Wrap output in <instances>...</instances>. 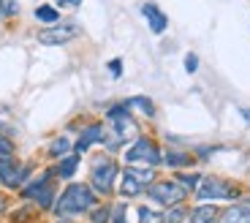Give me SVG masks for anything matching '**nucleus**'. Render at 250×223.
<instances>
[{
	"label": "nucleus",
	"instance_id": "1",
	"mask_svg": "<svg viewBox=\"0 0 250 223\" xmlns=\"http://www.w3.org/2000/svg\"><path fill=\"white\" fill-rule=\"evenodd\" d=\"M95 207V193L93 185H84V182H74L68 185L65 191L57 196V204L55 212L60 218H71V215H79V212H87Z\"/></svg>",
	"mask_w": 250,
	"mask_h": 223
},
{
	"label": "nucleus",
	"instance_id": "2",
	"mask_svg": "<svg viewBox=\"0 0 250 223\" xmlns=\"http://www.w3.org/2000/svg\"><path fill=\"white\" fill-rule=\"evenodd\" d=\"M239 185L223 180V177H215V174H207L201 177L199 185H196V199L199 201H223V199H239Z\"/></svg>",
	"mask_w": 250,
	"mask_h": 223
},
{
	"label": "nucleus",
	"instance_id": "3",
	"mask_svg": "<svg viewBox=\"0 0 250 223\" xmlns=\"http://www.w3.org/2000/svg\"><path fill=\"white\" fill-rule=\"evenodd\" d=\"M147 196L161 207H174V204H182V201H185L188 188L177 180H158V182H150Z\"/></svg>",
	"mask_w": 250,
	"mask_h": 223
},
{
	"label": "nucleus",
	"instance_id": "4",
	"mask_svg": "<svg viewBox=\"0 0 250 223\" xmlns=\"http://www.w3.org/2000/svg\"><path fill=\"white\" fill-rule=\"evenodd\" d=\"M125 161L131 163V166L155 169L158 163L163 161V155H161V150H158V144L152 142V139L142 136V139H136V142L128 147V153H125Z\"/></svg>",
	"mask_w": 250,
	"mask_h": 223
},
{
	"label": "nucleus",
	"instance_id": "5",
	"mask_svg": "<svg viewBox=\"0 0 250 223\" xmlns=\"http://www.w3.org/2000/svg\"><path fill=\"white\" fill-rule=\"evenodd\" d=\"M117 163L112 161V158H98V161L93 163V174H90V185H93V191H98L101 196H109L114 188V180H117Z\"/></svg>",
	"mask_w": 250,
	"mask_h": 223
},
{
	"label": "nucleus",
	"instance_id": "6",
	"mask_svg": "<svg viewBox=\"0 0 250 223\" xmlns=\"http://www.w3.org/2000/svg\"><path fill=\"white\" fill-rule=\"evenodd\" d=\"M150 182H155V172L147 166H128L123 174V185H120V193L123 196H139L142 191L150 188Z\"/></svg>",
	"mask_w": 250,
	"mask_h": 223
},
{
	"label": "nucleus",
	"instance_id": "7",
	"mask_svg": "<svg viewBox=\"0 0 250 223\" xmlns=\"http://www.w3.org/2000/svg\"><path fill=\"white\" fill-rule=\"evenodd\" d=\"M22 196H25V199H30V201H36L38 207H44V210H49V207L55 204V182H52V172L41 174L38 180H33L30 185H25Z\"/></svg>",
	"mask_w": 250,
	"mask_h": 223
},
{
	"label": "nucleus",
	"instance_id": "8",
	"mask_svg": "<svg viewBox=\"0 0 250 223\" xmlns=\"http://www.w3.org/2000/svg\"><path fill=\"white\" fill-rule=\"evenodd\" d=\"M27 172L30 169L22 166V163L14 161V155H6V158H0V182L8 188H19L22 182L27 180Z\"/></svg>",
	"mask_w": 250,
	"mask_h": 223
},
{
	"label": "nucleus",
	"instance_id": "9",
	"mask_svg": "<svg viewBox=\"0 0 250 223\" xmlns=\"http://www.w3.org/2000/svg\"><path fill=\"white\" fill-rule=\"evenodd\" d=\"M76 27L74 25H49V27H44V30L38 33V41L44 44V46H62V44H68L71 38H76Z\"/></svg>",
	"mask_w": 250,
	"mask_h": 223
},
{
	"label": "nucleus",
	"instance_id": "10",
	"mask_svg": "<svg viewBox=\"0 0 250 223\" xmlns=\"http://www.w3.org/2000/svg\"><path fill=\"white\" fill-rule=\"evenodd\" d=\"M142 14H144V19H147V25H150V30L152 33H166V27H169V19H166V14L161 11V8L155 6V3H144L142 6Z\"/></svg>",
	"mask_w": 250,
	"mask_h": 223
},
{
	"label": "nucleus",
	"instance_id": "11",
	"mask_svg": "<svg viewBox=\"0 0 250 223\" xmlns=\"http://www.w3.org/2000/svg\"><path fill=\"white\" fill-rule=\"evenodd\" d=\"M104 136H106L104 125H90V128H84V134L79 136V142L74 144V153H84V150H90L95 142H104Z\"/></svg>",
	"mask_w": 250,
	"mask_h": 223
},
{
	"label": "nucleus",
	"instance_id": "12",
	"mask_svg": "<svg viewBox=\"0 0 250 223\" xmlns=\"http://www.w3.org/2000/svg\"><path fill=\"white\" fill-rule=\"evenodd\" d=\"M218 218H220L218 207L204 204V201H201V207H196V210L188 212V223H215Z\"/></svg>",
	"mask_w": 250,
	"mask_h": 223
},
{
	"label": "nucleus",
	"instance_id": "13",
	"mask_svg": "<svg viewBox=\"0 0 250 223\" xmlns=\"http://www.w3.org/2000/svg\"><path fill=\"white\" fill-rule=\"evenodd\" d=\"M76 169H79V153H71V155H65V158H60V163H57V169L52 174L60 177V180H71L76 174Z\"/></svg>",
	"mask_w": 250,
	"mask_h": 223
},
{
	"label": "nucleus",
	"instance_id": "14",
	"mask_svg": "<svg viewBox=\"0 0 250 223\" xmlns=\"http://www.w3.org/2000/svg\"><path fill=\"white\" fill-rule=\"evenodd\" d=\"M220 223H250V201L234 204L220 215Z\"/></svg>",
	"mask_w": 250,
	"mask_h": 223
},
{
	"label": "nucleus",
	"instance_id": "15",
	"mask_svg": "<svg viewBox=\"0 0 250 223\" xmlns=\"http://www.w3.org/2000/svg\"><path fill=\"white\" fill-rule=\"evenodd\" d=\"M36 19L38 22H46V25H57V22H60V11H57L55 6H38Z\"/></svg>",
	"mask_w": 250,
	"mask_h": 223
},
{
	"label": "nucleus",
	"instance_id": "16",
	"mask_svg": "<svg viewBox=\"0 0 250 223\" xmlns=\"http://www.w3.org/2000/svg\"><path fill=\"white\" fill-rule=\"evenodd\" d=\"M49 155H52V158H65V155H71V142H68V136H57L55 142L49 144Z\"/></svg>",
	"mask_w": 250,
	"mask_h": 223
},
{
	"label": "nucleus",
	"instance_id": "17",
	"mask_svg": "<svg viewBox=\"0 0 250 223\" xmlns=\"http://www.w3.org/2000/svg\"><path fill=\"white\" fill-rule=\"evenodd\" d=\"M163 161L169 163V166H190L193 158L185 153H177V150H169V153H163Z\"/></svg>",
	"mask_w": 250,
	"mask_h": 223
},
{
	"label": "nucleus",
	"instance_id": "18",
	"mask_svg": "<svg viewBox=\"0 0 250 223\" xmlns=\"http://www.w3.org/2000/svg\"><path fill=\"white\" fill-rule=\"evenodd\" d=\"M125 106H136V109L142 112V114H147V117H152V114H155V104H152L150 98H144V95H136V98H131Z\"/></svg>",
	"mask_w": 250,
	"mask_h": 223
},
{
	"label": "nucleus",
	"instance_id": "19",
	"mask_svg": "<svg viewBox=\"0 0 250 223\" xmlns=\"http://www.w3.org/2000/svg\"><path fill=\"white\" fill-rule=\"evenodd\" d=\"M166 215L158 210H150V207H139V223H163Z\"/></svg>",
	"mask_w": 250,
	"mask_h": 223
},
{
	"label": "nucleus",
	"instance_id": "20",
	"mask_svg": "<svg viewBox=\"0 0 250 223\" xmlns=\"http://www.w3.org/2000/svg\"><path fill=\"white\" fill-rule=\"evenodd\" d=\"M163 223H188V210L182 204H174L169 210V215H166V221Z\"/></svg>",
	"mask_w": 250,
	"mask_h": 223
},
{
	"label": "nucleus",
	"instance_id": "21",
	"mask_svg": "<svg viewBox=\"0 0 250 223\" xmlns=\"http://www.w3.org/2000/svg\"><path fill=\"white\" fill-rule=\"evenodd\" d=\"M109 218H112L109 207H93L90 210V223H109Z\"/></svg>",
	"mask_w": 250,
	"mask_h": 223
},
{
	"label": "nucleus",
	"instance_id": "22",
	"mask_svg": "<svg viewBox=\"0 0 250 223\" xmlns=\"http://www.w3.org/2000/svg\"><path fill=\"white\" fill-rule=\"evenodd\" d=\"M201 180V174H177V182H182L185 188H196Z\"/></svg>",
	"mask_w": 250,
	"mask_h": 223
},
{
	"label": "nucleus",
	"instance_id": "23",
	"mask_svg": "<svg viewBox=\"0 0 250 223\" xmlns=\"http://www.w3.org/2000/svg\"><path fill=\"white\" fill-rule=\"evenodd\" d=\"M6 155H14V142L0 134V158H6Z\"/></svg>",
	"mask_w": 250,
	"mask_h": 223
},
{
	"label": "nucleus",
	"instance_id": "24",
	"mask_svg": "<svg viewBox=\"0 0 250 223\" xmlns=\"http://www.w3.org/2000/svg\"><path fill=\"white\" fill-rule=\"evenodd\" d=\"M185 71L188 74H196V71H199V57H196L193 52H188L185 55Z\"/></svg>",
	"mask_w": 250,
	"mask_h": 223
},
{
	"label": "nucleus",
	"instance_id": "25",
	"mask_svg": "<svg viewBox=\"0 0 250 223\" xmlns=\"http://www.w3.org/2000/svg\"><path fill=\"white\" fill-rule=\"evenodd\" d=\"M109 74H112V76H120V74H123V60H120V57L109 63Z\"/></svg>",
	"mask_w": 250,
	"mask_h": 223
},
{
	"label": "nucleus",
	"instance_id": "26",
	"mask_svg": "<svg viewBox=\"0 0 250 223\" xmlns=\"http://www.w3.org/2000/svg\"><path fill=\"white\" fill-rule=\"evenodd\" d=\"M112 221H114V223H125V207H123V204L114 210V218H112Z\"/></svg>",
	"mask_w": 250,
	"mask_h": 223
},
{
	"label": "nucleus",
	"instance_id": "27",
	"mask_svg": "<svg viewBox=\"0 0 250 223\" xmlns=\"http://www.w3.org/2000/svg\"><path fill=\"white\" fill-rule=\"evenodd\" d=\"M82 0H57V6H62V8H76Z\"/></svg>",
	"mask_w": 250,
	"mask_h": 223
},
{
	"label": "nucleus",
	"instance_id": "28",
	"mask_svg": "<svg viewBox=\"0 0 250 223\" xmlns=\"http://www.w3.org/2000/svg\"><path fill=\"white\" fill-rule=\"evenodd\" d=\"M239 117L248 120V123H250V109H248V106H239Z\"/></svg>",
	"mask_w": 250,
	"mask_h": 223
},
{
	"label": "nucleus",
	"instance_id": "29",
	"mask_svg": "<svg viewBox=\"0 0 250 223\" xmlns=\"http://www.w3.org/2000/svg\"><path fill=\"white\" fill-rule=\"evenodd\" d=\"M6 210V196H3V193H0V212Z\"/></svg>",
	"mask_w": 250,
	"mask_h": 223
},
{
	"label": "nucleus",
	"instance_id": "30",
	"mask_svg": "<svg viewBox=\"0 0 250 223\" xmlns=\"http://www.w3.org/2000/svg\"><path fill=\"white\" fill-rule=\"evenodd\" d=\"M0 14H6V3L3 0H0Z\"/></svg>",
	"mask_w": 250,
	"mask_h": 223
},
{
	"label": "nucleus",
	"instance_id": "31",
	"mask_svg": "<svg viewBox=\"0 0 250 223\" xmlns=\"http://www.w3.org/2000/svg\"><path fill=\"white\" fill-rule=\"evenodd\" d=\"M60 223H71V221H60Z\"/></svg>",
	"mask_w": 250,
	"mask_h": 223
},
{
	"label": "nucleus",
	"instance_id": "32",
	"mask_svg": "<svg viewBox=\"0 0 250 223\" xmlns=\"http://www.w3.org/2000/svg\"><path fill=\"white\" fill-rule=\"evenodd\" d=\"M215 223H220V221H215Z\"/></svg>",
	"mask_w": 250,
	"mask_h": 223
}]
</instances>
